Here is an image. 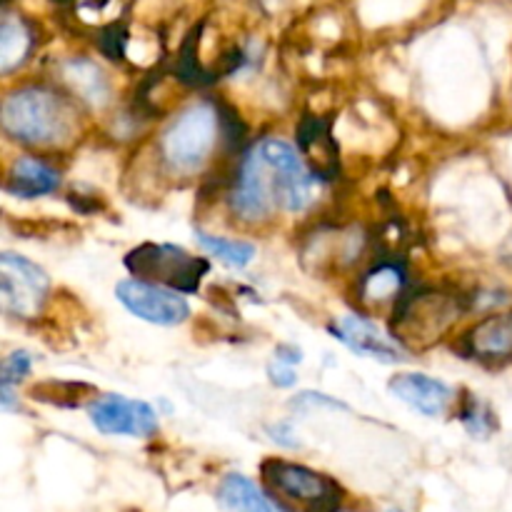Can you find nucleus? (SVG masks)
<instances>
[{
  "instance_id": "1",
  "label": "nucleus",
  "mask_w": 512,
  "mask_h": 512,
  "mask_svg": "<svg viewBox=\"0 0 512 512\" xmlns=\"http://www.w3.org/2000/svg\"><path fill=\"white\" fill-rule=\"evenodd\" d=\"M315 170L285 140L265 138L243 158L230 205L238 218H268L275 208L300 213L313 203Z\"/></svg>"
},
{
  "instance_id": "2",
  "label": "nucleus",
  "mask_w": 512,
  "mask_h": 512,
  "mask_svg": "<svg viewBox=\"0 0 512 512\" xmlns=\"http://www.w3.org/2000/svg\"><path fill=\"white\" fill-rule=\"evenodd\" d=\"M78 110L68 98L43 85H28L3 100V130L25 145L55 148L78 133Z\"/></svg>"
},
{
  "instance_id": "3",
  "label": "nucleus",
  "mask_w": 512,
  "mask_h": 512,
  "mask_svg": "<svg viewBox=\"0 0 512 512\" xmlns=\"http://www.w3.org/2000/svg\"><path fill=\"white\" fill-rule=\"evenodd\" d=\"M223 125L218 108L210 103H195L185 108L160 135V158L175 173H195L205 165L218 143V128Z\"/></svg>"
},
{
  "instance_id": "4",
  "label": "nucleus",
  "mask_w": 512,
  "mask_h": 512,
  "mask_svg": "<svg viewBox=\"0 0 512 512\" xmlns=\"http://www.w3.org/2000/svg\"><path fill=\"white\" fill-rule=\"evenodd\" d=\"M125 268L140 280H150L175 293H195L210 265L178 245L143 243L125 255Z\"/></svg>"
},
{
  "instance_id": "5",
  "label": "nucleus",
  "mask_w": 512,
  "mask_h": 512,
  "mask_svg": "<svg viewBox=\"0 0 512 512\" xmlns=\"http://www.w3.org/2000/svg\"><path fill=\"white\" fill-rule=\"evenodd\" d=\"M463 305L455 295L440 290H420L400 300L395 313V338L405 345H430L448 333L450 325L460 318Z\"/></svg>"
},
{
  "instance_id": "6",
  "label": "nucleus",
  "mask_w": 512,
  "mask_h": 512,
  "mask_svg": "<svg viewBox=\"0 0 512 512\" xmlns=\"http://www.w3.org/2000/svg\"><path fill=\"white\" fill-rule=\"evenodd\" d=\"M263 478L270 488L278 490L285 498L295 500L308 512H338L343 503V490L328 478L305 465L288 463V460H265L260 465Z\"/></svg>"
},
{
  "instance_id": "7",
  "label": "nucleus",
  "mask_w": 512,
  "mask_h": 512,
  "mask_svg": "<svg viewBox=\"0 0 512 512\" xmlns=\"http://www.w3.org/2000/svg\"><path fill=\"white\" fill-rule=\"evenodd\" d=\"M50 293V280L40 265L18 253L0 255V300L3 313L30 320L43 310Z\"/></svg>"
},
{
  "instance_id": "8",
  "label": "nucleus",
  "mask_w": 512,
  "mask_h": 512,
  "mask_svg": "<svg viewBox=\"0 0 512 512\" xmlns=\"http://www.w3.org/2000/svg\"><path fill=\"white\" fill-rule=\"evenodd\" d=\"M120 303L135 315V318L145 320L153 325H180L188 320L190 305L175 290L163 288V285L148 283V280H123L115 288Z\"/></svg>"
},
{
  "instance_id": "9",
  "label": "nucleus",
  "mask_w": 512,
  "mask_h": 512,
  "mask_svg": "<svg viewBox=\"0 0 512 512\" xmlns=\"http://www.w3.org/2000/svg\"><path fill=\"white\" fill-rule=\"evenodd\" d=\"M93 428L103 435H133L150 438L158 433V415L143 400H130L125 395H103L88 408Z\"/></svg>"
},
{
  "instance_id": "10",
  "label": "nucleus",
  "mask_w": 512,
  "mask_h": 512,
  "mask_svg": "<svg viewBox=\"0 0 512 512\" xmlns=\"http://www.w3.org/2000/svg\"><path fill=\"white\" fill-rule=\"evenodd\" d=\"M330 333L345 348L353 350V353L380 360V363H400L408 355L403 345L398 343V338L388 335L378 323H373L368 318H360V315L335 318L333 325H330Z\"/></svg>"
},
{
  "instance_id": "11",
  "label": "nucleus",
  "mask_w": 512,
  "mask_h": 512,
  "mask_svg": "<svg viewBox=\"0 0 512 512\" xmlns=\"http://www.w3.org/2000/svg\"><path fill=\"white\" fill-rule=\"evenodd\" d=\"M390 393L418 413L428 415V418H440L455 403V393L450 385L420 373H405L393 378L390 380Z\"/></svg>"
},
{
  "instance_id": "12",
  "label": "nucleus",
  "mask_w": 512,
  "mask_h": 512,
  "mask_svg": "<svg viewBox=\"0 0 512 512\" xmlns=\"http://www.w3.org/2000/svg\"><path fill=\"white\" fill-rule=\"evenodd\" d=\"M60 188V173L48 165L45 160L38 158H18L8 170V178H5V190L15 198L33 200L40 195L55 193Z\"/></svg>"
},
{
  "instance_id": "13",
  "label": "nucleus",
  "mask_w": 512,
  "mask_h": 512,
  "mask_svg": "<svg viewBox=\"0 0 512 512\" xmlns=\"http://www.w3.org/2000/svg\"><path fill=\"white\" fill-rule=\"evenodd\" d=\"M468 353L480 360H510L512 358V310L490 315L465 335Z\"/></svg>"
},
{
  "instance_id": "14",
  "label": "nucleus",
  "mask_w": 512,
  "mask_h": 512,
  "mask_svg": "<svg viewBox=\"0 0 512 512\" xmlns=\"http://www.w3.org/2000/svg\"><path fill=\"white\" fill-rule=\"evenodd\" d=\"M298 145L315 165V175L335 173L338 168V150H335L330 123L323 118H308L298 128Z\"/></svg>"
},
{
  "instance_id": "15",
  "label": "nucleus",
  "mask_w": 512,
  "mask_h": 512,
  "mask_svg": "<svg viewBox=\"0 0 512 512\" xmlns=\"http://www.w3.org/2000/svg\"><path fill=\"white\" fill-rule=\"evenodd\" d=\"M218 503L228 512H285L245 475H228L220 483Z\"/></svg>"
},
{
  "instance_id": "16",
  "label": "nucleus",
  "mask_w": 512,
  "mask_h": 512,
  "mask_svg": "<svg viewBox=\"0 0 512 512\" xmlns=\"http://www.w3.org/2000/svg\"><path fill=\"white\" fill-rule=\"evenodd\" d=\"M405 285V270L400 265L383 263L370 270L360 283V298L365 303H388L395 295H400Z\"/></svg>"
},
{
  "instance_id": "17",
  "label": "nucleus",
  "mask_w": 512,
  "mask_h": 512,
  "mask_svg": "<svg viewBox=\"0 0 512 512\" xmlns=\"http://www.w3.org/2000/svg\"><path fill=\"white\" fill-rule=\"evenodd\" d=\"M30 53V33L15 15H5L0 28V70L10 73Z\"/></svg>"
},
{
  "instance_id": "18",
  "label": "nucleus",
  "mask_w": 512,
  "mask_h": 512,
  "mask_svg": "<svg viewBox=\"0 0 512 512\" xmlns=\"http://www.w3.org/2000/svg\"><path fill=\"white\" fill-rule=\"evenodd\" d=\"M68 83L83 95L90 103H105L108 98V83H105V75L100 73L98 65H93L90 60H70L63 68Z\"/></svg>"
},
{
  "instance_id": "19",
  "label": "nucleus",
  "mask_w": 512,
  "mask_h": 512,
  "mask_svg": "<svg viewBox=\"0 0 512 512\" xmlns=\"http://www.w3.org/2000/svg\"><path fill=\"white\" fill-rule=\"evenodd\" d=\"M198 243L208 250L213 258L223 260L230 268H245L250 260L255 258V245L245 243V240H233V238H220V235L210 233H198Z\"/></svg>"
},
{
  "instance_id": "20",
  "label": "nucleus",
  "mask_w": 512,
  "mask_h": 512,
  "mask_svg": "<svg viewBox=\"0 0 512 512\" xmlns=\"http://www.w3.org/2000/svg\"><path fill=\"white\" fill-rule=\"evenodd\" d=\"M300 360H303V353L298 348H293V345L278 348L275 350L273 363L268 368L270 380L275 385H280V388H290L295 383V365H300Z\"/></svg>"
},
{
  "instance_id": "21",
  "label": "nucleus",
  "mask_w": 512,
  "mask_h": 512,
  "mask_svg": "<svg viewBox=\"0 0 512 512\" xmlns=\"http://www.w3.org/2000/svg\"><path fill=\"white\" fill-rule=\"evenodd\" d=\"M460 420H463L465 428H468L473 435H478V438H485V435L495 428L493 415H490V410L485 408L480 400H468L463 413H460Z\"/></svg>"
},
{
  "instance_id": "22",
  "label": "nucleus",
  "mask_w": 512,
  "mask_h": 512,
  "mask_svg": "<svg viewBox=\"0 0 512 512\" xmlns=\"http://www.w3.org/2000/svg\"><path fill=\"white\" fill-rule=\"evenodd\" d=\"M33 368V358L25 350H15L5 358L3 373H0V388H15Z\"/></svg>"
}]
</instances>
